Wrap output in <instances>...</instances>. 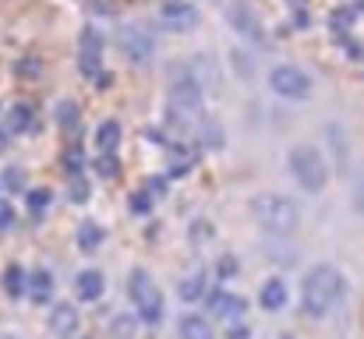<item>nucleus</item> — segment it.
Instances as JSON below:
<instances>
[{"label": "nucleus", "mask_w": 364, "mask_h": 339, "mask_svg": "<svg viewBox=\"0 0 364 339\" xmlns=\"http://www.w3.org/2000/svg\"><path fill=\"white\" fill-rule=\"evenodd\" d=\"M343 297V272L336 265H315L304 279V314L308 318H325Z\"/></svg>", "instance_id": "obj_1"}, {"label": "nucleus", "mask_w": 364, "mask_h": 339, "mask_svg": "<svg viewBox=\"0 0 364 339\" xmlns=\"http://www.w3.org/2000/svg\"><path fill=\"white\" fill-rule=\"evenodd\" d=\"M15 226V209L8 198H0V230H11Z\"/></svg>", "instance_id": "obj_25"}, {"label": "nucleus", "mask_w": 364, "mask_h": 339, "mask_svg": "<svg viewBox=\"0 0 364 339\" xmlns=\"http://www.w3.org/2000/svg\"><path fill=\"white\" fill-rule=\"evenodd\" d=\"M99 244H103V230H99L96 223H82V230H78V247L92 251V247H99Z\"/></svg>", "instance_id": "obj_21"}, {"label": "nucleus", "mask_w": 364, "mask_h": 339, "mask_svg": "<svg viewBox=\"0 0 364 339\" xmlns=\"http://www.w3.org/2000/svg\"><path fill=\"white\" fill-rule=\"evenodd\" d=\"M181 335H184V339H216V335H212V321L202 318V314H188V318L181 321Z\"/></svg>", "instance_id": "obj_16"}, {"label": "nucleus", "mask_w": 364, "mask_h": 339, "mask_svg": "<svg viewBox=\"0 0 364 339\" xmlns=\"http://www.w3.org/2000/svg\"><path fill=\"white\" fill-rule=\"evenodd\" d=\"M50 332L61 335V339L75 335V332H78V311H75L71 304H57V307L50 311Z\"/></svg>", "instance_id": "obj_12"}, {"label": "nucleus", "mask_w": 364, "mask_h": 339, "mask_svg": "<svg viewBox=\"0 0 364 339\" xmlns=\"http://www.w3.org/2000/svg\"><path fill=\"white\" fill-rule=\"evenodd\" d=\"M251 212H255L258 226H262L265 233H272V237H286V233H293L297 223H301L297 205H293L290 198H283V195H262V198L251 205Z\"/></svg>", "instance_id": "obj_3"}, {"label": "nucleus", "mask_w": 364, "mask_h": 339, "mask_svg": "<svg viewBox=\"0 0 364 339\" xmlns=\"http://www.w3.org/2000/svg\"><path fill=\"white\" fill-rule=\"evenodd\" d=\"M0 339H15V335H0Z\"/></svg>", "instance_id": "obj_34"}, {"label": "nucleus", "mask_w": 364, "mask_h": 339, "mask_svg": "<svg viewBox=\"0 0 364 339\" xmlns=\"http://www.w3.org/2000/svg\"><path fill=\"white\" fill-rule=\"evenodd\" d=\"M269 85H272V92H276V96H283V99H308V96H311V89H315L311 75H308V71H301L297 64H279V68H272Z\"/></svg>", "instance_id": "obj_5"}, {"label": "nucleus", "mask_w": 364, "mask_h": 339, "mask_svg": "<svg viewBox=\"0 0 364 339\" xmlns=\"http://www.w3.org/2000/svg\"><path fill=\"white\" fill-rule=\"evenodd\" d=\"M128 293H131V300H135L142 321L156 325V321L163 318V293H159V286L152 283V276H149L145 269H135V272H131Z\"/></svg>", "instance_id": "obj_4"}, {"label": "nucleus", "mask_w": 364, "mask_h": 339, "mask_svg": "<svg viewBox=\"0 0 364 339\" xmlns=\"http://www.w3.org/2000/svg\"><path fill=\"white\" fill-rule=\"evenodd\" d=\"M226 335H230V339H248V328H244V325H237V321H233V325H230V328H226Z\"/></svg>", "instance_id": "obj_31"}, {"label": "nucleus", "mask_w": 364, "mask_h": 339, "mask_svg": "<svg viewBox=\"0 0 364 339\" xmlns=\"http://www.w3.org/2000/svg\"><path fill=\"white\" fill-rule=\"evenodd\" d=\"M286 300H290V293H286V283H283V279H269V283L258 290V304H262L265 311H283Z\"/></svg>", "instance_id": "obj_13"}, {"label": "nucleus", "mask_w": 364, "mask_h": 339, "mask_svg": "<svg viewBox=\"0 0 364 339\" xmlns=\"http://www.w3.org/2000/svg\"><path fill=\"white\" fill-rule=\"evenodd\" d=\"M117 142H121V124H117V121H103L99 131H96V145H99V152H103V156H114Z\"/></svg>", "instance_id": "obj_17"}, {"label": "nucleus", "mask_w": 364, "mask_h": 339, "mask_svg": "<svg viewBox=\"0 0 364 339\" xmlns=\"http://www.w3.org/2000/svg\"><path fill=\"white\" fill-rule=\"evenodd\" d=\"M57 124H61L64 131H75V128H78V106H75L71 99H64V103L57 106Z\"/></svg>", "instance_id": "obj_22"}, {"label": "nucleus", "mask_w": 364, "mask_h": 339, "mask_svg": "<svg viewBox=\"0 0 364 339\" xmlns=\"http://www.w3.org/2000/svg\"><path fill=\"white\" fill-rule=\"evenodd\" d=\"M64 163H68V170H71V177H78V170H82V152H78V149H71V152L64 156Z\"/></svg>", "instance_id": "obj_28"}, {"label": "nucleus", "mask_w": 364, "mask_h": 339, "mask_svg": "<svg viewBox=\"0 0 364 339\" xmlns=\"http://www.w3.org/2000/svg\"><path fill=\"white\" fill-rule=\"evenodd\" d=\"M47 205H50V191H47V187L29 191V209H32V212H43Z\"/></svg>", "instance_id": "obj_24"}, {"label": "nucleus", "mask_w": 364, "mask_h": 339, "mask_svg": "<svg viewBox=\"0 0 364 339\" xmlns=\"http://www.w3.org/2000/svg\"><path fill=\"white\" fill-rule=\"evenodd\" d=\"M8 187H22V173H18V170L8 173Z\"/></svg>", "instance_id": "obj_33"}, {"label": "nucleus", "mask_w": 364, "mask_h": 339, "mask_svg": "<svg viewBox=\"0 0 364 339\" xmlns=\"http://www.w3.org/2000/svg\"><path fill=\"white\" fill-rule=\"evenodd\" d=\"M110 332H114L117 339H131V335H135V321H131L128 314H117V318L110 321Z\"/></svg>", "instance_id": "obj_23"}, {"label": "nucleus", "mask_w": 364, "mask_h": 339, "mask_svg": "<svg viewBox=\"0 0 364 339\" xmlns=\"http://www.w3.org/2000/svg\"><path fill=\"white\" fill-rule=\"evenodd\" d=\"M219 272H223V276H233V272H237V261H233V258H223V261H219Z\"/></svg>", "instance_id": "obj_32"}, {"label": "nucleus", "mask_w": 364, "mask_h": 339, "mask_svg": "<svg viewBox=\"0 0 364 339\" xmlns=\"http://www.w3.org/2000/svg\"><path fill=\"white\" fill-rule=\"evenodd\" d=\"M286 339H290V335H286Z\"/></svg>", "instance_id": "obj_35"}, {"label": "nucleus", "mask_w": 364, "mask_h": 339, "mask_svg": "<svg viewBox=\"0 0 364 339\" xmlns=\"http://www.w3.org/2000/svg\"><path fill=\"white\" fill-rule=\"evenodd\" d=\"M286 163H290V177L297 180L301 191L315 195V191H322L329 184V166H325V159H322V152L315 145H308V142L293 145L290 156H286Z\"/></svg>", "instance_id": "obj_2"}, {"label": "nucleus", "mask_w": 364, "mask_h": 339, "mask_svg": "<svg viewBox=\"0 0 364 339\" xmlns=\"http://www.w3.org/2000/svg\"><path fill=\"white\" fill-rule=\"evenodd\" d=\"M36 304H47L50 297H54V276L47 272V269H36L32 276H29V290H25Z\"/></svg>", "instance_id": "obj_15"}, {"label": "nucleus", "mask_w": 364, "mask_h": 339, "mask_svg": "<svg viewBox=\"0 0 364 339\" xmlns=\"http://www.w3.org/2000/svg\"><path fill=\"white\" fill-rule=\"evenodd\" d=\"M131 198H135V202H131L135 212H149V195H145V191H138V195H131Z\"/></svg>", "instance_id": "obj_30"}, {"label": "nucleus", "mask_w": 364, "mask_h": 339, "mask_svg": "<svg viewBox=\"0 0 364 339\" xmlns=\"http://www.w3.org/2000/svg\"><path fill=\"white\" fill-rule=\"evenodd\" d=\"M4 290H8L11 297H22V293L29 290V276H25L18 265H8V272H4Z\"/></svg>", "instance_id": "obj_19"}, {"label": "nucleus", "mask_w": 364, "mask_h": 339, "mask_svg": "<svg viewBox=\"0 0 364 339\" xmlns=\"http://www.w3.org/2000/svg\"><path fill=\"white\" fill-rule=\"evenodd\" d=\"M181 68L202 85V92H216V85H219V71H216V64H212L205 54H195V57L184 61Z\"/></svg>", "instance_id": "obj_10"}, {"label": "nucleus", "mask_w": 364, "mask_h": 339, "mask_svg": "<svg viewBox=\"0 0 364 339\" xmlns=\"http://www.w3.org/2000/svg\"><path fill=\"white\" fill-rule=\"evenodd\" d=\"M89 198V184L82 177H71V202H85Z\"/></svg>", "instance_id": "obj_27"}, {"label": "nucleus", "mask_w": 364, "mask_h": 339, "mask_svg": "<svg viewBox=\"0 0 364 339\" xmlns=\"http://www.w3.org/2000/svg\"><path fill=\"white\" fill-rule=\"evenodd\" d=\"M226 22H230V29H237L244 39H262L265 32H262V22H258V15H255V8L248 4V0H230V8H226Z\"/></svg>", "instance_id": "obj_8"}, {"label": "nucleus", "mask_w": 364, "mask_h": 339, "mask_svg": "<svg viewBox=\"0 0 364 339\" xmlns=\"http://www.w3.org/2000/svg\"><path fill=\"white\" fill-rule=\"evenodd\" d=\"M103 272H96V269H85V272H78V279H75V293L82 297V300H99L103 297Z\"/></svg>", "instance_id": "obj_14"}, {"label": "nucleus", "mask_w": 364, "mask_h": 339, "mask_svg": "<svg viewBox=\"0 0 364 339\" xmlns=\"http://www.w3.org/2000/svg\"><path fill=\"white\" fill-rule=\"evenodd\" d=\"M117 47H121V54L131 61V64H152V57H156V43H152V36L142 29V25H121L117 29Z\"/></svg>", "instance_id": "obj_6"}, {"label": "nucleus", "mask_w": 364, "mask_h": 339, "mask_svg": "<svg viewBox=\"0 0 364 339\" xmlns=\"http://www.w3.org/2000/svg\"><path fill=\"white\" fill-rule=\"evenodd\" d=\"M346 29H350V11H336V15H332V32H336V36H346Z\"/></svg>", "instance_id": "obj_26"}, {"label": "nucleus", "mask_w": 364, "mask_h": 339, "mask_svg": "<svg viewBox=\"0 0 364 339\" xmlns=\"http://www.w3.org/2000/svg\"><path fill=\"white\" fill-rule=\"evenodd\" d=\"M159 22L170 32H195L202 15H198L195 4H188V0H166V4L159 8Z\"/></svg>", "instance_id": "obj_7"}, {"label": "nucleus", "mask_w": 364, "mask_h": 339, "mask_svg": "<svg viewBox=\"0 0 364 339\" xmlns=\"http://www.w3.org/2000/svg\"><path fill=\"white\" fill-rule=\"evenodd\" d=\"M99 57H103V36L96 29H85L78 39V68L82 75H99Z\"/></svg>", "instance_id": "obj_9"}, {"label": "nucleus", "mask_w": 364, "mask_h": 339, "mask_svg": "<svg viewBox=\"0 0 364 339\" xmlns=\"http://www.w3.org/2000/svg\"><path fill=\"white\" fill-rule=\"evenodd\" d=\"M209 293V279H205V272H191V276H184V283H181V297L184 300H202Z\"/></svg>", "instance_id": "obj_18"}, {"label": "nucleus", "mask_w": 364, "mask_h": 339, "mask_svg": "<svg viewBox=\"0 0 364 339\" xmlns=\"http://www.w3.org/2000/svg\"><path fill=\"white\" fill-rule=\"evenodd\" d=\"M29 128H32V110H29L25 103L11 106V113H8V131H29Z\"/></svg>", "instance_id": "obj_20"}, {"label": "nucleus", "mask_w": 364, "mask_h": 339, "mask_svg": "<svg viewBox=\"0 0 364 339\" xmlns=\"http://www.w3.org/2000/svg\"><path fill=\"white\" fill-rule=\"evenodd\" d=\"M117 170H121V166H117L114 156H103V159H99V173H103V177H114Z\"/></svg>", "instance_id": "obj_29"}, {"label": "nucleus", "mask_w": 364, "mask_h": 339, "mask_svg": "<svg viewBox=\"0 0 364 339\" xmlns=\"http://www.w3.org/2000/svg\"><path fill=\"white\" fill-rule=\"evenodd\" d=\"M244 297H237V293H212V300H209V311L216 314V318H226V321H237L241 314H244Z\"/></svg>", "instance_id": "obj_11"}]
</instances>
